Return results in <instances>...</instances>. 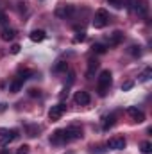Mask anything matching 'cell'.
Returning a JSON list of instances; mask_svg holds the SVG:
<instances>
[{"label":"cell","instance_id":"6da1fadb","mask_svg":"<svg viewBox=\"0 0 152 154\" xmlns=\"http://www.w3.org/2000/svg\"><path fill=\"white\" fill-rule=\"evenodd\" d=\"M111 81H113V75L109 70H102L100 75H99V81H97V91L100 97H106L108 91H109V86H111Z\"/></svg>","mask_w":152,"mask_h":154},{"label":"cell","instance_id":"7a4b0ae2","mask_svg":"<svg viewBox=\"0 0 152 154\" xmlns=\"http://www.w3.org/2000/svg\"><path fill=\"white\" fill-rule=\"evenodd\" d=\"M108 22H109V13L106 9H99L95 13V16H93V27L95 29H102V27L108 25Z\"/></svg>","mask_w":152,"mask_h":154},{"label":"cell","instance_id":"3957f363","mask_svg":"<svg viewBox=\"0 0 152 154\" xmlns=\"http://www.w3.org/2000/svg\"><path fill=\"white\" fill-rule=\"evenodd\" d=\"M74 13H75V7L72 4H61V5L56 7V16L61 18V20H68Z\"/></svg>","mask_w":152,"mask_h":154},{"label":"cell","instance_id":"277c9868","mask_svg":"<svg viewBox=\"0 0 152 154\" xmlns=\"http://www.w3.org/2000/svg\"><path fill=\"white\" fill-rule=\"evenodd\" d=\"M16 138H18V131L16 129H0V145L2 147L9 145Z\"/></svg>","mask_w":152,"mask_h":154},{"label":"cell","instance_id":"5b68a950","mask_svg":"<svg viewBox=\"0 0 152 154\" xmlns=\"http://www.w3.org/2000/svg\"><path fill=\"white\" fill-rule=\"evenodd\" d=\"M65 111H66V104L59 102V104H56V106L50 108V111H48V118H50L52 122H57L61 116L65 115Z\"/></svg>","mask_w":152,"mask_h":154},{"label":"cell","instance_id":"8992f818","mask_svg":"<svg viewBox=\"0 0 152 154\" xmlns=\"http://www.w3.org/2000/svg\"><path fill=\"white\" fill-rule=\"evenodd\" d=\"M50 143H52V145H65V143H68L66 131H65V129H57V131L50 136Z\"/></svg>","mask_w":152,"mask_h":154},{"label":"cell","instance_id":"52a82bcc","mask_svg":"<svg viewBox=\"0 0 152 154\" xmlns=\"http://www.w3.org/2000/svg\"><path fill=\"white\" fill-rule=\"evenodd\" d=\"M125 145H127V142H125L123 136H114L108 142V147L113 149V151H122V149H125Z\"/></svg>","mask_w":152,"mask_h":154},{"label":"cell","instance_id":"ba28073f","mask_svg":"<svg viewBox=\"0 0 152 154\" xmlns=\"http://www.w3.org/2000/svg\"><path fill=\"white\" fill-rule=\"evenodd\" d=\"M65 131H66V138H68V142H74V140L82 138V129H81L79 125H70V127H66Z\"/></svg>","mask_w":152,"mask_h":154},{"label":"cell","instance_id":"9c48e42d","mask_svg":"<svg viewBox=\"0 0 152 154\" xmlns=\"http://www.w3.org/2000/svg\"><path fill=\"white\" fill-rule=\"evenodd\" d=\"M74 100H75L79 106H88V104H90V100H91V97H90V93H88V91H82V90H81V91H77V93H75Z\"/></svg>","mask_w":152,"mask_h":154},{"label":"cell","instance_id":"30bf717a","mask_svg":"<svg viewBox=\"0 0 152 154\" xmlns=\"http://www.w3.org/2000/svg\"><path fill=\"white\" fill-rule=\"evenodd\" d=\"M127 113L132 116V122H138V124L145 122V113H143L141 109H138V108H129Z\"/></svg>","mask_w":152,"mask_h":154},{"label":"cell","instance_id":"8fae6325","mask_svg":"<svg viewBox=\"0 0 152 154\" xmlns=\"http://www.w3.org/2000/svg\"><path fill=\"white\" fill-rule=\"evenodd\" d=\"M123 32L122 31H114L113 34H109L108 36V45H111V47H114V45H120L122 41H123Z\"/></svg>","mask_w":152,"mask_h":154},{"label":"cell","instance_id":"7c38bea8","mask_svg":"<svg viewBox=\"0 0 152 154\" xmlns=\"http://www.w3.org/2000/svg\"><path fill=\"white\" fill-rule=\"evenodd\" d=\"M136 7V13L138 14H141V16H147V13H149V2L147 0H136V4H134Z\"/></svg>","mask_w":152,"mask_h":154},{"label":"cell","instance_id":"4fadbf2b","mask_svg":"<svg viewBox=\"0 0 152 154\" xmlns=\"http://www.w3.org/2000/svg\"><path fill=\"white\" fill-rule=\"evenodd\" d=\"M14 36H16V31L11 29V27H7V25L0 31V38L4 39V41H11V39H14Z\"/></svg>","mask_w":152,"mask_h":154},{"label":"cell","instance_id":"5bb4252c","mask_svg":"<svg viewBox=\"0 0 152 154\" xmlns=\"http://www.w3.org/2000/svg\"><path fill=\"white\" fill-rule=\"evenodd\" d=\"M114 124H116V115H108V116H104V122H102V129L104 131H109L111 127H113Z\"/></svg>","mask_w":152,"mask_h":154},{"label":"cell","instance_id":"9a60e30c","mask_svg":"<svg viewBox=\"0 0 152 154\" xmlns=\"http://www.w3.org/2000/svg\"><path fill=\"white\" fill-rule=\"evenodd\" d=\"M99 65H100V63H99L97 59H90V61H88V72H86V79H91V77H93V72L99 68Z\"/></svg>","mask_w":152,"mask_h":154},{"label":"cell","instance_id":"2e32d148","mask_svg":"<svg viewBox=\"0 0 152 154\" xmlns=\"http://www.w3.org/2000/svg\"><path fill=\"white\" fill-rule=\"evenodd\" d=\"M45 38H47V34H45V31H41V29H34V31L31 32V39H32L34 43H39V41H43Z\"/></svg>","mask_w":152,"mask_h":154},{"label":"cell","instance_id":"e0dca14e","mask_svg":"<svg viewBox=\"0 0 152 154\" xmlns=\"http://www.w3.org/2000/svg\"><path fill=\"white\" fill-rule=\"evenodd\" d=\"M22 86H23V82H22L20 79H14V81L9 84V91H11V93H18V91L22 90Z\"/></svg>","mask_w":152,"mask_h":154},{"label":"cell","instance_id":"ac0fdd59","mask_svg":"<svg viewBox=\"0 0 152 154\" xmlns=\"http://www.w3.org/2000/svg\"><path fill=\"white\" fill-rule=\"evenodd\" d=\"M91 50H93L95 54H106L108 47H106L104 43H93V45H91Z\"/></svg>","mask_w":152,"mask_h":154},{"label":"cell","instance_id":"d6986e66","mask_svg":"<svg viewBox=\"0 0 152 154\" xmlns=\"http://www.w3.org/2000/svg\"><path fill=\"white\" fill-rule=\"evenodd\" d=\"M31 75H36V74H34V72H31V70H22V72L18 74V77H16V79H20L22 82H25L27 79H31Z\"/></svg>","mask_w":152,"mask_h":154},{"label":"cell","instance_id":"ffe728a7","mask_svg":"<svg viewBox=\"0 0 152 154\" xmlns=\"http://www.w3.org/2000/svg\"><path fill=\"white\" fill-rule=\"evenodd\" d=\"M129 54H132L134 57H140L141 56V47L140 45H131L129 47Z\"/></svg>","mask_w":152,"mask_h":154},{"label":"cell","instance_id":"44dd1931","mask_svg":"<svg viewBox=\"0 0 152 154\" xmlns=\"http://www.w3.org/2000/svg\"><path fill=\"white\" fill-rule=\"evenodd\" d=\"M150 75H152V68H150V66H147V68L143 70V74L140 75V81H141V82H145V81H149V79H150Z\"/></svg>","mask_w":152,"mask_h":154},{"label":"cell","instance_id":"7402d4cb","mask_svg":"<svg viewBox=\"0 0 152 154\" xmlns=\"http://www.w3.org/2000/svg\"><path fill=\"white\" fill-rule=\"evenodd\" d=\"M66 68H68V63H65V61H57V65H56L52 70H54V72H65Z\"/></svg>","mask_w":152,"mask_h":154},{"label":"cell","instance_id":"603a6c76","mask_svg":"<svg viewBox=\"0 0 152 154\" xmlns=\"http://www.w3.org/2000/svg\"><path fill=\"white\" fill-rule=\"evenodd\" d=\"M39 131H41V127H38V125H31V127H27V133H29V136H31V138L38 136Z\"/></svg>","mask_w":152,"mask_h":154},{"label":"cell","instance_id":"cb8c5ba5","mask_svg":"<svg viewBox=\"0 0 152 154\" xmlns=\"http://www.w3.org/2000/svg\"><path fill=\"white\" fill-rule=\"evenodd\" d=\"M141 152L143 154H150L152 152V143L150 142H143V143H141Z\"/></svg>","mask_w":152,"mask_h":154},{"label":"cell","instance_id":"d4e9b609","mask_svg":"<svg viewBox=\"0 0 152 154\" xmlns=\"http://www.w3.org/2000/svg\"><path fill=\"white\" fill-rule=\"evenodd\" d=\"M20 48H22V47H20L18 43H14V45H11V54H14V56H16V54L20 52Z\"/></svg>","mask_w":152,"mask_h":154},{"label":"cell","instance_id":"484cf974","mask_svg":"<svg viewBox=\"0 0 152 154\" xmlns=\"http://www.w3.org/2000/svg\"><path fill=\"white\" fill-rule=\"evenodd\" d=\"M132 86H134V82H132V81H129V82H123V84H122V90H123V91H127V90H131Z\"/></svg>","mask_w":152,"mask_h":154},{"label":"cell","instance_id":"4316f807","mask_svg":"<svg viewBox=\"0 0 152 154\" xmlns=\"http://www.w3.org/2000/svg\"><path fill=\"white\" fill-rule=\"evenodd\" d=\"M108 2H109V5H114L116 9L122 7V0H108Z\"/></svg>","mask_w":152,"mask_h":154},{"label":"cell","instance_id":"83f0119b","mask_svg":"<svg viewBox=\"0 0 152 154\" xmlns=\"http://www.w3.org/2000/svg\"><path fill=\"white\" fill-rule=\"evenodd\" d=\"M18 154H29V145H22L18 149Z\"/></svg>","mask_w":152,"mask_h":154},{"label":"cell","instance_id":"f1b7e54d","mask_svg":"<svg viewBox=\"0 0 152 154\" xmlns=\"http://www.w3.org/2000/svg\"><path fill=\"white\" fill-rule=\"evenodd\" d=\"M29 95H31V97H39V90H36V88H31V90H29Z\"/></svg>","mask_w":152,"mask_h":154},{"label":"cell","instance_id":"f546056e","mask_svg":"<svg viewBox=\"0 0 152 154\" xmlns=\"http://www.w3.org/2000/svg\"><path fill=\"white\" fill-rule=\"evenodd\" d=\"M84 39H86V34H84V32H79V34L75 36V41H77V43H79V41H84Z\"/></svg>","mask_w":152,"mask_h":154},{"label":"cell","instance_id":"4dcf8cb0","mask_svg":"<svg viewBox=\"0 0 152 154\" xmlns=\"http://www.w3.org/2000/svg\"><path fill=\"white\" fill-rule=\"evenodd\" d=\"M4 20H5V16H4V13H0V23H2Z\"/></svg>","mask_w":152,"mask_h":154},{"label":"cell","instance_id":"1f68e13d","mask_svg":"<svg viewBox=\"0 0 152 154\" xmlns=\"http://www.w3.org/2000/svg\"><path fill=\"white\" fill-rule=\"evenodd\" d=\"M2 154H9V152H7V151H5V149H2Z\"/></svg>","mask_w":152,"mask_h":154}]
</instances>
